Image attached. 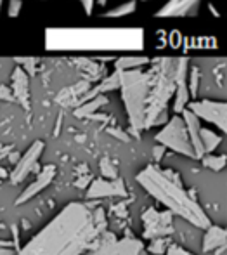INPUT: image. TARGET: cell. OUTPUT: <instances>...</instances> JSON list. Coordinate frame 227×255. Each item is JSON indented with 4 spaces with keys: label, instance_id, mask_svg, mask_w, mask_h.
<instances>
[{
    "label": "cell",
    "instance_id": "5b68a950",
    "mask_svg": "<svg viewBox=\"0 0 227 255\" xmlns=\"http://www.w3.org/2000/svg\"><path fill=\"white\" fill-rule=\"evenodd\" d=\"M0 5H2V0H0Z\"/></svg>",
    "mask_w": 227,
    "mask_h": 255
},
{
    "label": "cell",
    "instance_id": "277c9868",
    "mask_svg": "<svg viewBox=\"0 0 227 255\" xmlns=\"http://www.w3.org/2000/svg\"><path fill=\"white\" fill-rule=\"evenodd\" d=\"M82 5H84L85 12H91L92 5H94V0H82Z\"/></svg>",
    "mask_w": 227,
    "mask_h": 255
},
{
    "label": "cell",
    "instance_id": "3957f363",
    "mask_svg": "<svg viewBox=\"0 0 227 255\" xmlns=\"http://www.w3.org/2000/svg\"><path fill=\"white\" fill-rule=\"evenodd\" d=\"M21 7H23V2H21V0H10L9 2V16L10 17L19 16Z\"/></svg>",
    "mask_w": 227,
    "mask_h": 255
},
{
    "label": "cell",
    "instance_id": "7a4b0ae2",
    "mask_svg": "<svg viewBox=\"0 0 227 255\" xmlns=\"http://www.w3.org/2000/svg\"><path fill=\"white\" fill-rule=\"evenodd\" d=\"M135 10V2L134 0H130V2L127 3H121V5L114 7V9L108 10L106 12V17H120V16H127V14L134 12Z\"/></svg>",
    "mask_w": 227,
    "mask_h": 255
},
{
    "label": "cell",
    "instance_id": "6da1fadb",
    "mask_svg": "<svg viewBox=\"0 0 227 255\" xmlns=\"http://www.w3.org/2000/svg\"><path fill=\"white\" fill-rule=\"evenodd\" d=\"M194 10L198 12V0H172L168 5H165L163 9L158 12V16H189Z\"/></svg>",
    "mask_w": 227,
    "mask_h": 255
}]
</instances>
